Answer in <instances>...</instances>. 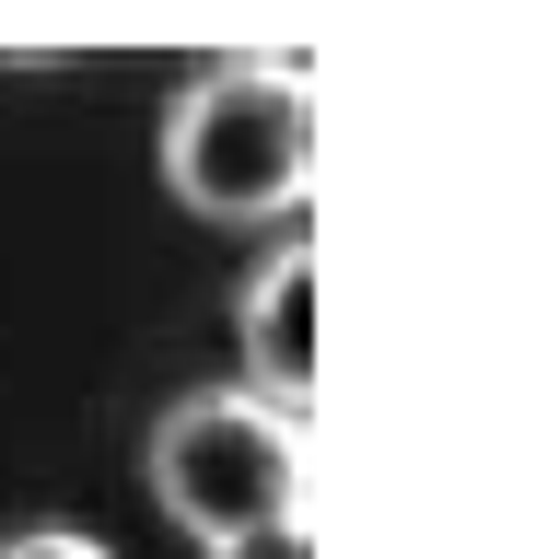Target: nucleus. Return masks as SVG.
Listing matches in <instances>:
<instances>
[{
  "instance_id": "nucleus-4",
  "label": "nucleus",
  "mask_w": 559,
  "mask_h": 559,
  "mask_svg": "<svg viewBox=\"0 0 559 559\" xmlns=\"http://www.w3.org/2000/svg\"><path fill=\"white\" fill-rule=\"evenodd\" d=\"M0 559H117V548L70 536V524H24V536H0Z\"/></svg>"
},
{
  "instance_id": "nucleus-1",
  "label": "nucleus",
  "mask_w": 559,
  "mask_h": 559,
  "mask_svg": "<svg viewBox=\"0 0 559 559\" xmlns=\"http://www.w3.org/2000/svg\"><path fill=\"white\" fill-rule=\"evenodd\" d=\"M326 105L304 59H210L164 105V187L199 222H292L304 234Z\"/></svg>"
},
{
  "instance_id": "nucleus-2",
  "label": "nucleus",
  "mask_w": 559,
  "mask_h": 559,
  "mask_svg": "<svg viewBox=\"0 0 559 559\" xmlns=\"http://www.w3.org/2000/svg\"><path fill=\"white\" fill-rule=\"evenodd\" d=\"M304 419L257 408L245 384L222 396H175L152 419V454H140V478L164 501L175 536H199V548H234V536H269V524L304 513Z\"/></svg>"
},
{
  "instance_id": "nucleus-5",
  "label": "nucleus",
  "mask_w": 559,
  "mask_h": 559,
  "mask_svg": "<svg viewBox=\"0 0 559 559\" xmlns=\"http://www.w3.org/2000/svg\"><path fill=\"white\" fill-rule=\"evenodd\" d=\"M210 559H314V513L269 524V536H234V548H210Z\"/></svg>"
},
{
  "instance_id": "nucleus-3",
  "label": "nucleus",
  "mask_w": 559,
  "mask_h": 559,
  "mask_svg": "<svg viewBox=\"0 0 559 559\" xmlns=\"http://www.w3.org/2000/svg\"><path fill=\"white\" fill-rule=\"evenodd\" d=\"M245 396L280 419L314 408V234L269 245L245 280Z\"/></svg>"
}]
</instances>
